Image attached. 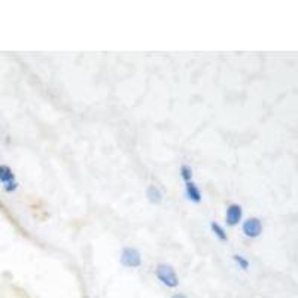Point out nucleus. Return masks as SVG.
<instances>
[{"label":"nucleus","mask_w":298,"mask_h":298,"mask_svg":"<svg viewBox=\"0 0 298 298\" xmlns=\"http://www.w3.org/2000/svg\"><path fill=\"white\" fill-rule=\"evenodd\" d=\"M185 192H186V197L191 202H194V203H200L202 202V192H200L198 186L192 180L185 183Z\"/></svg>","instance_id":"39448f33"},{"label":"nucleus","mask_w":298,"mask_h":298,"mask_svg":"<svg viewBox=\"0 0 298 298\" xmlns=\"http://www.w3.org/2000/svg\"><path fill=\"white\" fill-rule=\"evenodd\" d=\"M243 233L246 237L255 239L262 233V224L258 218H249L243 224Z\"/></svg>","instance_id":"7ed1b4c3"},{"label":"nucleus","mask_w":298,"mask_h":298,"mask_svg":"<svg viewBox=\"0 0 298 298\" xmlns=\"http://www.w3.org/2000/svg\"><path fill=\"white\" fill-rule=\"evenodd\" d=\"M180 176H182V179L185 180V183H186V182H191V180H192V170H191V167L186 166V164H183V166L180 167Z\"/></svg>","instance_id":"1a4fd4ad"},{"label":"nucleus","mask_w":298,"mask_h":298,"mask_svg":"<svg viewBox=\"0 0 298 298\" xmlns=\"http://www.w3.org/2000/svg\"><path fill=\"white\" fill-rule=\"evenodd\" d=\"M146 197L152 205H160L163 202V194H161L160 188L155 185H149L146 188Z\"/></svg>","instance_id":"423d86ee"},{"label":"nucleus","mask_w":298,"mask_h":298,"mask_svg":"<svg viewBox=\"0 0 298 298\" xmlns=\"http://www.w3.org/2000/svg\"><path fill=\"white\" fill-rule=\"evenodd\" d=\"M121 264L130 268H136L142 264V256L134 248H124L121 254Z\"/></svg>","instance_id":"f03ea898"},{"label":"nucleus","mask_w":298,"mask_h":298,"mask_svg":"<svg viewBox=\"0 0 298 298\" xmlns=\"http://www.w3.org/2000/svg\"><path fill=\"white\" fill-rule=\"evenodd\" d=\"M242 216H243V209L240 205H230L227 213H225V221L228 225H237L240 221H242Z\"/></svg>","instance_id":"20e7f679"},{"label":"nucleus","mask_w":298,"mask_h":298,"mask_svg":"<svg viewBox=\"0 0 298 298\" xmlns=\"http://www.w3.org/2000/svg\"><path fill=\"white\" fill-rule=\"evenodd\" d=\"M211 228H212V231L216 234V237H218L219 240H222V242H227V240H228V236H227L225 230H224L218 222H212V224H211Z\"/></svg>","instance_id":"6e6552de"},{"label":"nucleus","mask_w":298,"mask_h":298,"mask_svg":"<svg viewBox=\"0 0 298 298\" xmlns=\"http://www.w3.org/2000/svg\"><path fill=\"white\" fill-rule=\"evenodd\" d=\"M155 274L161 283H164L167 288H176L179 285V277L170 264H158L155 268Z\"/></svg>","instance_id":"f257e3e1"},{"label":"nucleus","mask_w":298,"mask_h":298,"mask_svg":"<svg viewBox=\"0 0 298 298\" xmlns=\"http://www.w3.org/2000/svg\"><path fill=\"white\" fill-rule=\"evenodd\" d=\"M0 180L3 183H6V186L8 185H12V183H17L14 173H12V170L8 166H0Z\"/></svg>","instance_id":"0eeeda50"},{"label":"nucleus","mask_w":298,"mask_h":298,"mask_svg":"<svg viewBox=\"0 0 298 298\" xmlns=\"http://www.w3.org/2000/svg\"><path fill=\"white\" fill-rule=\"evenodd\" d=\"M171 298H186V297H185L183 294H174Z\"/></svg>","instance_id":"9b49d317"},{"label":"nucleus","mask_w":298,"mask_h":298,"mask_svg":"<svg viewBox=\"0 0 298 298\" xmlns=\"http://www.w3.org/2000/svg\"><path fill=\"white\" fill-rule=\"evenodd\" d=\"M233 259L239 264V267H240L242 270H248V268H249V261H248L246 258H243L242 255H234L233 256Z\"/></svg>","instance_id":"9d476101"}]
</instances>
